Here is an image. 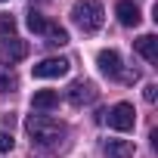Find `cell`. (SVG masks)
I'll list each match as a JSON object with an SVG mask.
<instances>
[{
	"label": "cell",
	"instance_id": "obj_13",
	"mask_svg": "<svg viewBox=\"0 0 158 158\" xmlns=\"http://www.w3.org/2000/svg\"><path fill=\"white\" fill-rule=\"evenodd\" d=\"M47 25H50V22H47L40 13H34V10L28 13V28H31L34 34H44V31H47Z\"/></svg>",
	"mask_w": 158,
	"mask_h": 158
},
{
	"label": "cell",
	"instance_id": "obj_14",
	"mask_svg": "<svg viewBox=\"0 0 158 158\" xmlns=\"http://www.w3.org/2000/svg\"><path fill=\"white\" fill-rule=\"evenodd\" d=\"M16 31V19L13 16H0V37H13Z\"/></svg>",
	"mask_w": 158,
	"mask_h": 158
},
{
	"label": "cell",
	"instance_id": "obj_18",
	"mask_svg": "<svg viewBox=\"0 0 158 158\" xmlns=\"http://www.w3.org/2000/svg\"><path fill=\"white\" fill-rule=\"evenodd\" d=\"M0 3H3V0H0Z\"/></svg>",
	"mask_w": 158,
	"mask_h": 158
},
{
	"label": "cell",
	"instance_id": "obj_11",
	"mask_svg": "<svg viewBox=\"0 0 158 158\" xmlns=\"http://www.w3.org/2000/svg\"><path fill=\"white\" fill-rule=\"evenodd\" d=\"M31 106L34 109H56L59 106V93L56 90H37L34 99H31Z\"/></svg>",
	"mask_w": 158,
	"mask_h": 158
},
{
	"label": "cell",
	"instance_id": "obj_17",
	"mask_svg": "<svg viewBox=\"0 0 158 158\" xmlns=\"http://www.w3.org/2000/svg\"><path fill=\"white\" fill-rule=\"evenodd\" d=\"M143 96H146V102H155V99H158V87H155V84H146Z\"/></svg>",
	"mask_w": 158,
	"mask_h": 158
},
{
	"label": "cell",
	"instance_id": "obj_9",
	"mask_svg": "<svg viewBox=\"0 0 158 158\" xmlns=\"http://www.w3.org/2000/svg\"><path fill=\"white\" fill-rule=\"evenodd\" d=\"M136 53L149 62V65H158V37L155 34H143L136 40Z\"/></svg>",
	"mask_w": 158,
	"mask_h": 158
},
{
	"label": "cell",
	"instance_id": "obj_5",
	"mask_svg": "<svg viewBox=\"0 0 158 158\" xmlns=\"http://www.w3.org/2000/svg\"><path fill=\"white\" fill-rule=\"evenodd\" d=\"M96 65H99V71H102V74H109V77H124L121 56H118L115 50H99V56H96Z\"/></svg>",
	"mask_w": 158,
	"mask_h": 158
},
{
	"label": "cell",
	"instance_id": "obj_3",
	"mask_svg": "<svg viewBox=\"0 0 158 158\" xmlns=\"http://www.w3.org/2000/svg\"><path fill=\"white\" fill-rule=\"evenodd\" d=\"M106 121H109V127H115V130H133V124H136V112H133L130 102H118V106L109 109Z\"/></svg>",
	"mask_w": 158,
	"mask_h": 158
},
{
	"label": "cell",
	"instance_id": "obj_10",
	"mask_svg": "<svg viewBox=\"0 0 158 158\" xmlns=\"http://www.w3.org/2000/svg\"><path fill=\"white\" fill-rule=\"evenodd\" d=\"M106 155L109 158H133V143L130 139H109L106 143Z\"/></svg>",
	"mask_w": 158,
	"mask_h": 158
},
{
	"label": "cell",
	"instance_id": "obj_6",
	"mask_svg": "<svg viewBox=\"0 0 158 158\" xmlns=\"http://www.w3.org/2000/svg\"><path fill=\"white\" fill-rule=\"evenodd\" d=\"M96 99V87L90 84V81H74L71 87H68V102L71 106H87V102H93Z\"/></svg>",
	"mask_w": 158,
	"mask_h": 158
},
{
	"label": "cell",
	"instance_id": "obj_1",
	"mask_svg": "<svg viewBox=\"0 0 158 158\" xmlns=\"http://www.w3.org/2000/svg\"><path fill=\"white\" fill-rule=\"evenodd\" d=\"M25 130H28L31 143H37V146H56L65 136V124L56 118H47V115H28Z\"/></svg>",
	"mask_w": 158,
	"mask_h": 158
},
{
	"label": "cell",
	"instance_id": "obj_15",
	"mask_svg": "<svg viewBox=\"0 0 158 158\" xmlns=\"http://www.w3.org/2000/svg\"><path fill=\"white\" fill-rule=\"evenodd\" d=\"M0 90H3V93L16 90V77H13V74H6V71H0Z\"/></svg>",
	"mask_w": 158,
	"mask_h": 158
},
{
	"label": "cell",
	"instance_id": "obj_8",
	"mask_svg": "<svg viewBox=\"0 0 158 158\" xmlns=\"http://www.w3.org/2000/svg\"><path fill=\"white\" fill-rule=\"evenodd\" d=\"M115 13H118V22H121V25H127V28H136V25H139V19H143V16H139V6H136V3H130V0H121V3L115 6Z\"/></svg>",
	"mask_w": 158,
	"mask_h": 158
},
{
	"label": "cell",
	"instance_id": "obj_4",
	"mask_svg": "<svg viewBox=\"0 0 158 158\" xmlns=\"http://www.w3.org/2000/svg\"><path fill=\"white\" fill-rule=\"evenodd\" d=\"M68 68H71L68 59H62V56H50V59L37 62V65L31 68V74H34V77H62V74H68Z\"/></svg>",
	"mask_w": 158,
	"mask_h": 158
},
{
	"label": "cell",
	"instance_id": "obj_12",
	"mask_svg": "<svg viewBox=\"0 0 158 158\" xmlns=\"http://www.w3.org/2000/svg\"><path fill=\"white\" fill-rule=\"evenodd\" d=\"M47 44H53V47H62V44H68V31L65 28H56V25H47Z\"/></svg>",
	"mask_w": 158,
	"mask_h": 158
},
{
	"label": "cell",
	"instance_id": "obj_2",
	"mask_svg": "<svg viewBox=\"0 0 158 158\" xmlns=\"http://www.w3.org/2000/svg\"><path fill=\"white\" fill-rule=\"evenodd\" d=\"M71 19H74V25L81 28L84 34H93V31L102 28L106 13H102V3H99V0H77V3L71 6Z\"/></svg>",
	"mask_w": 158,
	"mask_h": 158
},
{
	"label": "cell",
	"instance_id": "obj_7",
	"mask_svg": "<svg viewBox=\"0 0 158 158\" xmlns=\"http://www.w3.org/2000/svg\"><path fill=\"white\" fill-rule=\"evenodd\" d=\"M28 56V44L25 40H19V37H6L3 40V47H0V59L3 62H19V59H25Z\"/></svg>",
	"mask_w": 158,
	"mask_h": 158
},
{
	"label": "cell",
	"instance_id": "obj_16",
	"mask_svg": "<svg viewBox=\"0 0 158 158\" xmlns=\"http://www.w3.org/2000/svg\"><path fill=\"white\" fill-rule=\"evenodd\" d=\"M10 149H13V133L0 130V152H10Z\"/></svg>",
	"mask_w": 158,
	"mask_h": 158
}]
</instances>
